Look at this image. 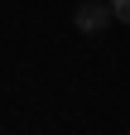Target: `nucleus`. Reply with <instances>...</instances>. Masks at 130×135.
Here are the masks:
<instances>
[{
    "mask_svg": "<svg viewBox=\"0 0 130 135\" xmlns=\"http://www.w3.org/2000/svg\"><path fill=\"white\" fill-rule=\"evenodd\" d=\"M72 24H77V34H101V29H111L106 0H82V5L72 10Z\"/></svg>",
    "mask_w": 130,
    "mask_h": 135,
    "instance_id": "nucleus-1",
    "label": "nucleus"
},
{
    "mask_svg": "<svg viewBox=\"0 0 130 135\" xmlns=\"http://www.w3.org/2000/svg\"><path fill=\"white\" fill-rule=\"evenodd\" d=\"M106 10H111V24H125L130 20V0H106Z\"/></svg>",
    "mask_w": 130,
    "mask_h": 135,
    "instance_id": "nucleus-2",
    "label": "nucleus"
},
{
    "mask_svg": "<svg viewBox=\"0 0 130 135\" xmlns=\"http://www.w3.org/2000/svg\"><path fill=\"white\" fill-rule=\"evenodd\" d=\"M0 135H5V130H0Z\"/></svg>",
    "mask_w": 130,
    "mask_h": 135,
    "instance_id": "nucleus-3",
    "label": "nucleus"
}]
</instances>
